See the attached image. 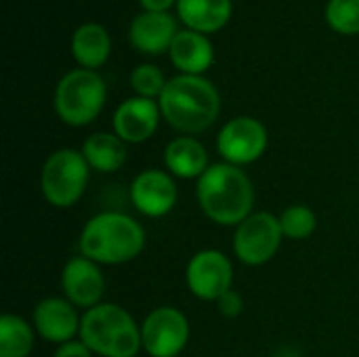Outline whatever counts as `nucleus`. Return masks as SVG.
<instances>
[{"mask_svg": "<svg viewBox=\"0 0 359 357\" xmlns=\"http://www.w3.org/2000/svg\"><path fill=\"white\" fill-rule=\"evenodd\" d=\"M82 156L97 173H116L126 162V143L116 133H95L82 145Z\"/></svg>", "mask_w": 359, "mask_h": 357, "instance_id": "aec40b11", "label": "nucleus"}, {"mask_svg": "<svg viewBox=\"0 0 359 357\" xmlns=\"http://www.w3.org/2000/svg\"><path fill=\"white\" fill-rule=\"evenodd\" d=\"M61 290L74 307L93 309L101 303L105 292V278L99 263L86 257H74L61 271Z\"/></svg>", "mask_w": 359, "mask_h": 357, "instance_id": "f8f14e48", "label": "nucleus"}, {"mask_svg": "<svg viewBox=\"0 0 359 357\" xmlns=\"http://www.w3.org/2000/svg\"><path fill=\"white\" fill-rule=\"evenodd\" d=\"M141 2V6L145 8V11H149V13H166L175 2H179V0H139Z\"/></svg>", "mask_w": 359, "mask_h": 357, "instance_id": "bb28decb", "label": "nucleus"}, {"mask_svg": "<svg viewBox=\"0 0 359 357\" xmlns=\"http://www.w3.org/2000/svg\"><path fill=\"white\" fill-rule=\"evenodd\" d=\"M166 78L162 74V69L158 65L151 63H141L133 69L130 74V86L137 93V97H145V99H160V95L166 88Z\"/></svg>", "mask_w": 359, "mask_h": 357, "instance_id": "b1692460", "label": "nucleus"}, {"mask_svg": "<svg viewBox=\"0 0 359 357\" xmlns=\"http://www.w3.org/2000/svg\"><path fill=\"white\" fill-rule=\"evenodd\" d=\"M53 357H93V351L82 343V341H69L59 345Z\"/></svg>", "mask_w": 359, "mask_h": 357, "instance_id": "a878e982", "label": "nucleus"}, {"mask_svg": "<svg viewBox=\"0 0 359 357\" xmlns=\"http://www.w3.org/2000/svg\"><path fill=\"white\" fill-rule=\"evenodd\" d=\"M177 183L170 173L160 168L141 170L130 183V202L149 219L168 215L177 204Z\"/></svg>", "mask_w": 359, "mask_h": 357, "instance_id": "9b49d317", "label": "nucleus"}, {"mask_svg": "<svg viewBox=\"0 0 359 357\" xmlns=\"http://www.w3.org/2000/svg\"><path fill=\"white\" fill-rule=\"evenodd\" d=\"M278 219H280L282 234L288 240H307L318 229V217L305 204L288 206L286 210H282Z\"/></svg>", "mask_w": 359, "mask_h": 357, "instance_id": "4be33fe9", "label": "nucleus"}, {"mask_svg": "<svg viewBox=\"0 0 359 357\" xmlns=\"http://www.w3.org/2000/svg\"><path fill=\"white\" fill-rule=\"evenodd\" d=\"M36 345V328L21 316L0 318V357H29Z\"/></svg>", "mask_w": 359, "mask_h": 357, "instance_id": "412c9836", "label": "nucleus"}, {"mask_svg": "<svg viewBox=\"0 0 359 357\" xmlns=\"http://www.w3.org/2000/svg\"><path fill=\"white\" fill-rule=\"evenodd\" d=\"M326 21L339 34H359V0H330L326 6Z\"/></svg>", "mask_w": 359, "mask_h": 357, "instance_id": "5701e85b", "label": "nucleus"}, {"mask_svg": "<svg viewBox=\"0 0 359 357\" xmlns=\"http://www.w3.org/2000/svg\"><path fill=\"white\" fill-rule=\"evenodd\" d=\"M179 34L177 21L170 13H141L128 27L130 44L145 55H160L170 50L175 36Z\"/></svg>", "mask_w": 359, "mask_h": 357, "instance_id": "2eb2a0df", "label": "nucleus"}, {"mask_svg": "<svg viewBox=\"0 0 359 357\" xmlns=\"http://www.w3.org/2000/svg\"><path fill=\"white\" fill-rule=\"evenodd\" d=\"M143 351L151 357H179L189 343L187 316L177 307H158L141 324Z\"/></svg>", "mask_w": 359, "mask_h": 357, "instance_id": "6e6552de", "label": "nucleus"}, {"mask_svg": "<svg viewBox=\"0 0 359 357\" xmlns=\"http://www.w3.org/2000/svg\"><path fill=\"white\" fill-rule=\"evenodd\" d=\"M162 118L183 135H198L210 128L221 112V97L215 84L202 76H175L158 99Z\"/></svg>", "mask_w": 359, "mask_h": 357, "instance_id": "f03ea898", "label": "nucleus"}, {"mask_svg": "<svg viewBox=\"0 0 359 357\" xmlns=\"http://www.w3.org/2000/svg\"><path fill=\"white\" fill-rule=\"evenodd\" d=\"M170 61L187 76H202L215 61V48L206 34L194 29H179L170 44Z\"/></svg>", "mask_w": 359, "mask_h": 357, "instance_id": "dca6fc26", "label": "nucleus"}, {"mask_svg": "<svg viewBox=\"0 0 359 357\" xmlns=\"http://www.w3.org/2000/svg\"><path fill=\"white\" fill-rule=\"evenodd\" d=\"M284 240L280 219L271 213H252L246 221L236 227L233 234V252L236 257L250 267L269 263Z\"/></svg>", "mask_w": 359, "mask_h": 357, "instance_id": "0eeeda50", "label": "nucleus"}, {"mask_svg": "<svg viewBox=\"0 0 359 357\" xmlns=\"http://www.w3.org/2000/svg\"><path fill=\"white\" fill-rule=\"evenodd\" d=\"M80 320L76 307L61 297H46L34 309V328L46 343L63 345L80 335Z\"/></svg>", "mask_w": 359, "mask_h": 357, "instance_id": "4468645a", "label": "nucleus"}, {"mask_svg": "<svg viewBox=\"0 0 359 357\" xmlns=\"http://www.w3.org/2000/svg\"><path fill=\"white\" fill-rule=\"evenodd\" d=\"M107 99L103 78L90 69L67 72L55 90V112L69 126H86L97 120Z\"/></svg>", "mask_w": 359, "mask_h": 357, "instance_id": "39448f33", "label": "nucleus"}, {"mask_svg": "<svg viewBox=\"0 0 359 357\" xmlns=\"http://www.w3.org/2000/svg\"><path fill=\"white\" fill-rule=\"evenodd\" d=\"M196 198L202 213L217 225L238 227L252 215L255 187L250 177L233 164H210L198 179Z\"/></svg>", "mask_w": 359, "mask_h": 357, "instance_id": "f257e3e1", "label": "nucleus"}, {"mask_svg": "<svg viewBox=\"0 0 359 357\" xmlns=\"http://www.w3.org/2000/svg\"><path fill=\"white\" fill-rule=\"evenodd\" d=\"M269 145L267 128L261 120L238 116L229 120L217 137V149L227 164L246 166L257 162Z\"/></svg>", "mask_w": 359, "mask_h": 357, "instance_id": "1a4fd4ad", "label": "nucleus"}, {"mask_svg": "<svg viewBox=\"0 0 359 357\" xmlns=\"http://www.w3.org/2000/svg\"><path fill=\"white\" fill-rule=\"evenodd\" d=\"M185 282L194 297L217 303L227 290L233 288V265L221 250H200L187 263Z\"/></svg>", "mask_w": 359, "mask_h": 357, "instance_id": "9d476101", "label": "nucleus"}, {"mask_svg": "<svg viewBox=\"0 0 359 357\" xmlns=\"http://www.w3.org/2000/svg\"><path fill=\"white\" fill-rule=\"evenodd\" d=\"M90 166L82 151L57 149L53 151L40 173V189L44 200L55 208H69L78 204L88 185Z\"/></svg>", "mask_w": 359, "mask_h": 357, "instance_id": "423d86ee", "label": "nucleus"}, {"mask_svg": "<svg viewBox=\"0 0 359 357\" xmlns=\"http://www.w3.org/2000/svg\"><path fill=\"white\" fill-rule=\"evenodd\" d=\"M80 255L99 265H124L145 248V229L124 213H99L80 234Z\"/></svg>", "mask_w": 359, "mask_h": 357, "instance_id": "7ed1b4c3", "label": "nucleus"}, {"mask_svg": "<svg viewBox=\"0 0 359 357\" xmlns=\"http://www.w3.org/2000/svg\"><path fill=\"white\" fill-rule=\"evenodd\" d=\"M162 112L154 99L130 97L118 105L114 112V133L124 143H143L154 137L158 130Z\"/></svg>", "mask_w": 359, "mask_h": 357, "instance_id": "ddd939ff", "label": "nucleus"}, {"mask_svg": "<svg viewBox=\"0 0 359 357\" xmlns=\"http://www.w3.org/2000/svg\"><path fill=\"white\" fill-rule=\"evenodd\" d=\"M217 309H219V314H221L223 318L233 320V318H238V316L244 311V299L240 297V292H236V290L231 288V290H227V292L217 301Z\"/></svg>", "mask_w": 359, "mask_h": 357, "instance_id": "393cba45", "label": "nucleus"}, {"mask_svg": "<svg viewBox=\"0 0 359 357\" xmlns=\"http://www.w3.org/2000/svg\"><path fill=\"white\" fill-rule=\"evenodd\" d=\"M80 341L101 357H137L143 349L141 326L116 303H99L80 320Z\"/></svg>", "mask_w": 359, "mask_h": 357, "instance_id": "20e7f679", "label": "nucleus"}, {"mask_svg": "<svg viewBox=\"0 0 359 357\" xmlns=\"http://www.w3.org/2000/svg\"><path fill=\"white\" fill-rule=\"evenodd\" d=\"M164 164L172 177L200 179L208 170V151L194 137H177L164 149Z\"/></svg>", "mask_w": 359, "mask_h": 357, "instance_id": "f3484780", "label": "nucleus"}, {"mask_svg": "<svg viewBox=\"0 0 359 357\" xmlns=\"http://www.w3.org/2000/svg\"><path fill=\"white\" fill-rule=\"evenodd\" d=\"M177 11L187 29L212 34L227 25L231 17V0H179Z\"/></svg>", "mask_w": 359, "mask_h": 357, "instance_id": "a211bd4d", "label": "nucleus"}, {"mask_svg": "<svg viewBox=\"0 0 359 357\" xmlns=\"http://www.w3.org/2000/svg\"><path fill=\"white\" fill-rule=\"evenodd\" d=\"M111 53V40L101 23H82L72 36V55L82 69L95 72L105 65Z\"/></svg>", "mask_w": 359, "mask_h": 357, "instance_id": "6ab92c4d", "label": "nucleus"}]
</instances>
